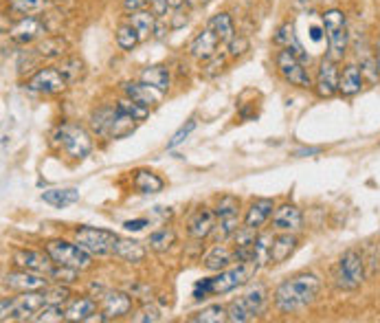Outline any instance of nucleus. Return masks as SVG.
<instances>
[{
	"label": "nucleus",
	"instance_id": "4c0bfd02",
	"mask_svg": "<svg viewBox=\"0 0 380 323\" xmlns=\"http://www.w3.org/2000/svg\"><path fill=\"white\" fill-rule=\"evenodd\" d=\"M176 242V233L171 229H157L152 231L150 237H148V246L154 251V253H165L171 249V244Z\"/></svg>",
	"mask_w": 380,
	"mask_h": 323
},
{
	"label": "nucleus",
	"instance_id": "c9c22d12",
	"mask_svg": "<svg viewBox=\"0 0 380 323\" xmlns=\"http://www.w3.org/2000/svg\"><path fill=\"white\" fill-rule=\"evenodd\" d=\"M60 73L64 75V79L68 81V84H75V81H79L81 77H84V73H86V64H84V60H79V58H75V55H68V58H64L62 62H60Z\"/></svg>",
	"mask_w": 380,
	"mask_h": 323
},
{
	"label": "nucleus",
	"instance_id": "6ab92c4d",
	"mask_svg": "<svg viewBox=\"0 0 380 323\" xmlns=\"http://www.w3.org/2000/svg\"><path fill=\"white\" fill-rule=\"evenodd\" d=\"M216 211L209 209V207H200L192 213L187 223V231L192 237L196 240H204V237H209L214 233V227H216Z\"/></svg>",
	"mask_w": 380,
	"mask_h": 323
},
{
	"label": "nucleus",
	"instance_id": "f03ea898",
	"mask_svg": "<svg viewBox=\"0 0 380 323\" xmlns=\"http://www.w3.org/2000/svg\"><path fill=\"white\" fill-rule=\"evenodd\" d=\"M257 268L253 262H244V264H237L233 268H224L216 277H209V279H200L196 286H194V299L196 301H202L207 297H214V295H227V293H233L235 288L244 286L255 273Z\"/></svg>",
	"mask_w": 380,
	"mask_h": 323
},
{
	"label": "nucleus",
	"instance_id": "09e8293b",
	"mask_svg": "<svg viewBox=\"0 0 380 323\" xmlns=\"http://www.w3.org/2000/svg\"><path fill=\"white\" fill-rule=\"evenodd\" d=\"M161 319H163V317H161V310H159L154 303H150V301H145L141 308H139V312L132 317V321H136V323H157V321H161Z\"/></svg>",
	"mask_w": 380,
	"mask_h": 323
},
{
	"label": "nucleus",
	"instance_id": "37998d69",
	"mask_svg": "<svg viewBox=\"0 0 380 323\" xmlns=\"http://www.w3.org/2000/svg\"><path fill=\"white\" fill-rule=\"evenodd\" d=\"M60 323V321H66V308L62 305H55V303H44L42 308L38 310V315L33 317V323Z\"/></svg>",
	"mask_w": 380,
	"mask_h": 323
},
{
	"label": "nucleus",
	"instance_id": "58836bf2",
	"mask_svg": "<svg viewBox=\"0 0 380 323\" xmlns=\"http://www.w3.org/2000/svg\"><path fill=\"white\" fill-rule=\"evenodd\" d=\"M270 244H273L270 233L257 235V240L253 244V260H251L257 268H262L266 262H270Z\"/></svg>",
	"mask_w": 380,
	"mask_h": 323
},
{
	"label": "nucleus",
	"instance_id": "052dcab7",
	"mask_svg": "<svg viewBox=\"0 0 380 323\" xmlns=\"http://www.w3.org/2000/svg\"><path fill=\"white\" fill-rule=\"evenodd\" d=\"M319 3H334V0H319Z\"/></svg>",
	"mask_w": 380,
	"mask_h": 323
},
{
	"label": "nucleus",
	"instance_id": "2eb2a0df",
	"mask_svg": "<svg viewBox=\"0 0 380 323\" xmlns=\"http://www.w3.org/2000/svg\"><path fill=\"white\" fill-rule=\"evenodd\" d=\"M5 288H11V291L18 293H33V291H44L48 279L42 273H31V270H18V273H7L3 277Z\"/></svg>",
	"mask_w": 380,
	"mask_h": 323
},
{
	"label": "nucleus",
	"instance_id": "6e6d98bb",
	"mask_svg": "<svg viewBox=\"0 0 380 323\" xmlns=\"http://www.w3.org/2000/svg\"><path fill=\"white\" fill-rule=\"evenodd\" d=\"M209 3H211V0H187L185 5H187L189 9H204Z\"/></svg>",
	"mask_w": 380,
	"mask_h": 323
},
{
	"label": "nucleus",
	"instance_id": "2f4dec72",
	"mask_svg": "<svg viewBox=\"0 0 380 323\" xmlns=\"http://www.w3.org/2000/svg\"><path fill=\"white\" fill-rule=\"evenodd\" d=\"M207 27L216 33L222 44H229L235 38V27H233V20L229 13H216Z\"/></svg>",
	"mask_w": 380,
	"mask_h": 323
},
{
	"label": "nucleus",
	"instance_id": "cd10ccee",
	"mask_svg": "<svg viewBox=\"0 0 380 323\" xmlns=\"http://www.w3.org/2000/svg\"><path fill=\"white\" fill-rule=\"evenodd\" d=\"M128 22L139 31L141 40H148L154 36V29H157L159 18L152 11H134L132 15H128Z\"/></svg>",
	"mask_w": 380,
	"mask_h": 323
},
{
	"label": "nucleus",
	"instance_id": "393cba45",
	"mask_svg": "<svg viewBox=\"0 0 380 323\" xmlns=\"http://www.w3.org/2000/svg\"><path fill=\"white\" fill-rule=\"evenodd\" d=\"M117 258H121L124 262H130V264H141L145 260V246L141 242H136V240H124V237H119L117 240V246H114V253Z\"/></svg>",
	"mask_w": 380,
	"mask_h": 323
},
{
	"label": "nucleus",
	"instance_id": "7ed1b4c3",
	"mask_svg": "<svg viewBox=\"0 0 380 323\" xmlns=\"http://www.w3.org/2000/svg\"><path fill=\"white\" fill-rule=\"evenodd\" d=\"M323 31L327 38V58L341 62L348 53L350 44V33H348V18L345 11L332 7L323 13Z\"/></svg>",
	"mask_w": 380,
	"mask_h": 323
},
{
	"label": "nucleus",
	"instance_id": "13d9d810",
	"mask_svg": "<svg viewBox=\"0 0 380 323\" xmlns=\"http://www.w3.org/2000/svg\"><path fill=\"white\" fill-rule=\"evenodd\" d=\"M374 62H376V71H378V77H380V36L374 42Z\"/></svg>",
	"mask_w": 380,
	"mask_h": 323
},
{
	"label": "nucleus",
	"instance_id": "8fccbe9b",
	"mask_svg": "<svg viewBox=\"0 0 380 323\" xmlns=\"http://www.w3.org/2000/svg\"><path fill=\"white\" fill-rule=\"evenodd\" d=\"M194 130H196V119H189L185 126H181L174 134H171V139H169V143H167V150H174V147H178L181 143H185V139H187Z\"/></svg>",
	"mask_w": 380,
	"mask_h": 323
},
{
	"label": "nucleus",
	"instance_id": "0eeeda50",
	"mask_svg": "<svg viewBox=\"0 0 380 323\" xmlns=\"http://www.w3.org/2000/svg\"><path fill=\"white\" fill-rule=\"evenodd\" d=\"M46 301L42 291L33 293H20L18 297L3 299L0 308H3V321H33V317L38 315Z\"/></svg>",
	"mask_w": 380,
	"mask_h": 323
},
{
	"label": "nucleus",
	"instance_id": "6e6552de",
	"mask_svg": "<svg viewBox=\"0 0 380 323\" xmlns=\"http://www.w3.org/2000/svg\"><path fill=\"white\" fill-rule=\"evenodd\" d=\"M44 251L51 255V260L62 266H71L77 270H86L93 266V255L81 249L77 242H66V240H51Z\"/></svg>",
	"mask_w": 380,
	"mask_h": 323
},
{
	"label": "nucleus",
	"instance_id": "4be33fe9",
	"mask_svg": "<svg viewBox=\"0 0 380 323\" xmlns=\"http://www.w3.org/2000/svg\"><path fill=\"white\" fill-rule=\"evenodd\" d=\"M273 209H275V205H273L270 198H257V200H253L249 211H247V216H244V225L251 227V229L264 227L266 220L273 216Z\"/></svg>",
	"mask_w": 380,
	"mask_h": 323
},
{
	"label": "nucleus",
	"instance_id": "c03bdc74",
	"mask_svg": "<svg viewBox=\"0 0 380 323\" xmlns=\"http://www.w3.org/2000/svg\"><path fill=\"white\" fill-rule=\"evenodd\" d=\"M117 110L130 114L132 119H136V121H143V119H148V117H150V108H148V106H143V104H139V101L130 99V97L119 99V101H117Z\"/></svg>",
	"mask_w": 380,
	"mask_h": 323
},
{
	"label": "nucleus",
	"instance_id": "4468645a",
	"mask_svg": "<svg viewBox=\"0 0 380 323\" xmlns=\"http://www.w3.org/2000/svg\"><path fill=\"white\" fill-rule=\"evenodd\" d=\"M339 64L332 58H323L317 71V81L315 88L319 93V97H334L339 93Z\"/></svg>",
	"mask_w": 380,
	"mask_h": 323
},
{
	"label": "nucleus",
	"instance_id": "bb28decb",
	"mask_svg": "<svg viewBox=\"0 0 380 323\" xmlns=\"http://www.w3.org/2000/svg\"><path fill=\"white\" fill-rule=\"evenodd\" d=\"M42 200L46 205L55 207V209H64L68 205H75L79 202V192L75 187H62V190H46L42 192Z\"/></svg>",
	"mask_w": 380,
	"mask_h": 323
},
{
	"label": "nucleus",
	"instance_id": "f704fd0d",
	"mask_svg": "<svg viewBox=\"0 0 380 323\" xmlns=\"http://www.w3.org/2000/svg\"><path fill=\"white\" fill-rule=\"evenodd\" d=\"M36 53L44 60H58L66 53V42L58 36L53 38H42L40 44L36 46Z\"/></svg>",
	"mask_w": 380,
	"mask_h": 323
},
{
	"label": "nucleus",
	"instance_id": "ea45409f",
	"mask_svg": "<svg viewBox=\"0 0 380 323\" xmlns=\"http://www.w3.org/2000/svg\"><path fill=\"white\" fill-rule=\"evenodd\" d=\"M48 0H9V11L18 15H36L46 9Z\"/></svg>",
	"mask_w": 380,
	"mask_h": 323
},
{
	"label": "nucleus",
	"instance_id": "f8f14e48",
	"mask_svg": "<svg viewBox=\"0 0 380 323\" xmlns=\"http://www.w3.org/2000/svg\"><path fill=\"white\" fill-rule=\"evenodd\" d=\"M68 86V81L64 79V75L60 73V69L55 66H48V69H40L36 75H33L27 81V88L31 93H40V95H58Z\"/></svg>",
	"mask_w": 380,
	"mask_h": 323
},
{
	"label": "nucleus",
	"instance_id": "a19ab883",
	"mask_svg": "<svg viewBox=\"0 0 380 323\" xmlns=\"http://www.w3.org/2000/svg\"><path fill=\"white\" fill-rule=\"evenodd\" d=\"M189 321H194V323H220V321H227V308L220 305V303L207 305V308L196 312Z\"/></svg>",
	"mask_w": 380,
	"mask_h": 323
},
{
	"label": "nucleus",
	"instance_id": "a878e982",
	"mask_svg": "<svg viewBox=\"0 0 380 323\" xmlns=\"http://www.w3.org/2000/svg\"><path fill=\"white\" fill-rule=\"evenodd\" d=\"M97 312V301L93 297H79L73 299L66 308V321H91Z\"/></svg>",
	"mask_w": 380,
	"mask_h": 323
},
{
	"label": "nucleus",
	"instance_id": "aec40b11",
	"mask_svg": "<svg viewBox=\"0 0 380 323\" xmlns=\"http://www.w3.org/2000/svg\"><path fill=\"white\" fill-rule=\"evenodd\" d=\"M124 93H126V97L139 101V104H143L148 108L150 106H157L159 101H161V97H163L161 91H157V88L150 86V84H145V81H126L124 84Z\"/></svg>",
	"mask_w": 380,
	"mask_h": 323
},
{
	"label": "nucleus",
	"instance_id": "412c9836",
	"mask_svg": "<svg viewBox=\"0 0 380 323\" xmlns=\"http://www.w3.org/2000/svg\"><path fill=\"white\" fill-rule=\"evenodd\" d=\"M362 84H365L362 69H360V66H356V64H348L341 71V77H339V93L343 97H354V95L360 93Z\"/></svg>",
	"mask_w": 380,
	"mask_h": 323
},
{
	"label": "nucleus",
	"instance_id": "1a4fd4ad",
	"mask_svg": "<svg viewBox=\"0 0 380 323\" xmlns=\"http://www.w3.org/2000/svg\"><path fill=\"white\" fill-rule=\"evenodd\" d=\"M119 235H114L108 229H95V227H79L75 229V242L86 249L91 255H112L117 246Z\"/></svg>",
	"mask_w": 380,
	"mask_h": 323
},
{
	"label": "nucleus",
	"instance_id": "b1692460",
	"mask_svg": "<svg viewBox=\"0 0 380 323\" xmlns=\"http://www.w3.org/2000/svg\"><path fill=\"white\" fill-rule=\"evenodd\" d=\"M297 249V237L292 233H282L277 237H273V244H270V262L273 264H282L286 262L292 253Z\"/></svg>",
	"mask_w": 380,
	"mask_h": 323
},
{
	"label": "nucleus",
	"instance_id": "4d7b16f0",
	"mask_svg": "<svg viewBox=\"0 0 380 323\" xmlns=\"http://www.w3.org/2000/svg\"><path fill=\"white\" fill-rule=\"evenodd\" d=\"M185 25H187V15H183L181 9H176V18H174V22H171V29H181Z\"/></svg>",
	"mask_w": 380,
	"mask_h": 323
},
{
	"label": "nucleus",
	"instance_id": "de8ad7c7",
	"mask_svg": "<svg viewBox=\"0 0 380 323\" xmlns=\"http://www.w3.org/2000/svg\"><path fill=\"white\" fill-rule=\"evenodd\" d=\"M214 211H216V218H222V216H237V211H240V200H237L235 196H222V198H218Z\"/></svg>",
	"mask_w": 380,
	"mask_h": 323
},
{
	"label": "nucleus",
	"instance_id": "f257e3e1",
	"mask_svg": "<svg viewBox=\"0 0 380 323\" xmlns=\"http://www.w3.org/2000/svg\"><path fill=\"white\" fill-rule=\"evenodd\" d=\"M321 291V279L313 273L295 275L277 286V291L273 295L275 308L284 315H295L317 299Z\"/></svg>",
	"mask_w": 380,
	"mask_h": 323
},
{
	"label": "nucleus",
	"instance_id": "e433bc0d",
	"mask_svg": "<svg viewBox=\"0 0 380 323\" xmlns=\"http://www.w3.org/2000/svg\"><path fill=\"white\" fill-rule=\"evenodd\" d=\"M275 42L284 44V48L292 51V53H295L297 58H301L306 62V53H303V48H301V44L297 40V33H295V27H292V25H284L277 31V38H275Z\"/></svg>",
	"mask_w": 380,
	"mask_h": 323
},
{
	"label": "nucleus",
	"instance_id": "423d86ee",
	"mask_svg": "<svg viewBox=\"0 0 380 323\" xmlns=\"http://www.w3.org/2000/svg\"><path fill=\"white\" fill-rule=\"evenodd\" d=\"M266 310V288L264 286H255L251 291L235 299L229 308H227V321L231 323H247L257 319Z\"/></svg>",
	"mask_w": 380,
	"mask_h": 323
},
{
	"label": "nucleus",
	"instance_id": "9b49d317",
	"mask_svg": "<svg viewBox=\"0 0 380 323\" xmlns=\"http://www.w3.org/2000/svg\"><path fill=\"white\" fill-rule=\"evenodd\" d=\"M48 33V27L44 22V18H38V15H25V18L11 29V42L18 46H29L33 42L42 40Z\"/></svg>",
	"mask_w": 380,
	"mask_h": 323
},
{
	"label": "nucleus",
	"instance_id": "20e7f679",
	"mask_svg": "<svg viewBox=\"0 0 380 323\" xmlns=\"http://www.w3.org/2000/svg\"><path fill=\"white\" fill-rule=\"evenodd\" d=\"M365 282V262H362V255L356 249L345 251L334 268V284L339 291L345 293H354Z\"/></svg>",
	"mask_w": 380,
	"mask_h": 323
},
{
	"label": "nucleus",
	"instance_id": "864d4df0",
	"mask_svg": "<svg viewBox=\"0 0 380 323\" xmlns=\"http://www.w3.org/2000/svg\"><path fill=\"white\" fill-rule=\"evenodd\" d=\"M152 0H124V9L128 13H134V11H143L145 7H150Z\"/></svg>",
	"mask_w": 380,
	"mask_h": 323
},
{
	"label": "nucleus",
	"instance_id": "ddd939ff",
	"mask_svg": "<svg viewBox=\"0 0 380 323\" xmlns=\"http://www.w3.org/2000/svg\"><path fill=\"white\" fill-rule=\"evenodd\" d=\"M13 264L22 268V270H31V273H42L48 277L51 268L55 266V262L51 260V255L44 251H29V249H20L13 253Z\"/></svg>",
	"mask_w": 380,
	"mask_h": 323
},
{
	"label": "nucleus",
	"instance_id": "603ef678",
	"mask_svg": "<svg viewBox=\"0 0 380 323\" xmlns=\"http://www.w3.org/2000/svg\"><path fill=\"white\" fill-rule=\"evenodd\" d=\"M150 11L157 15V18L161 20L163 15H167V11H169V5H167V0H152L150 3Z\"/></svg>",
	"mask_w": 380,
	"mask_h": 323
},
{
	"label": "nucleus",
	"instance_id": "79ce46f5",
	"mask_svg": "<svg viewBox=\"0 0 380 323\" xmlns=\"http://www.w3.org/2000/svg\"><path fill=\"white\" fill-rule=\"evenodd\" d=\"M139 42H143L141 40V36H139V31H136L130 22H126V25H121L119 29H117V44H119V48H124V51H132L136 44Z\"/></svg>",
	"mask_w": 380,
	"mask_h": 323
},
{
	"label": "nucleus",
	"instance_id": "f3484780",
	"mask_svg": "<svg viewBox=\"0 0 380 323\" xmlns=\"http://www.w3.org/2000/svg\"><path fill=\"white\" fill-rule=\"evenodd\" d=\"M303 225V216L299 211V207L295 205H280L273 211V229L282 231V233H295L299 231Z\"/></svg>",
	"mask_w": 380,
	"mask_h": 323
},
{
	"label": "nucleus",
	"instance_id": "473e14b6",
	"mask_svg": "<svg viewBox=\"0 0 380 323\" xmlns=\"http://www.w3.org/2000/svg\"><path fill=\"white\" fill-rule=\"evenodd\" d=\"M136 124H139L136 119L117 110V106H114V117H112V126H110V137L108 139H126L128 134H132L136 130Z\"/></svg>",
	"mask_w": 380,
	"mask_h": 323
},
{
	"label": "nucleus",
	"instance_id": "bf43d9fd",
	"mask_svg": "<svg viewBox=\"0 0 380 323\" xmlns=\"http://www.w3.org/2000/svg\"><path fill=\"white\" fill-rule=\"evenodd\" d=\"M185 3H187V0H167V5H169V9H171V11L183 9V7H185Z\"/></svg>",
	"mask_w": 380,
	"mask_h": 323
},
{
	"label": "nucleus",
	"instance_id": "c756f323",
	"mask_svg": "<svg viewBox=\"0 0 380 323\" xmlns=\"http://www.w3.org/2000/svg\"><path fill=\"white\" fill-rule=\"evenodd\" d=\"M240 229V216H222L216 220V227H214V244H222L227 242L229 237L235 235V231Z\"/></svg>",
	"mask_w": 380,
	"mask_h": 323
},
{
	"label": "nucleus",
	"instance_id": "5fc2aeb1",
	"mask_svg": "<svg viewBox=\"0 0 380 323\" xmlns=\"http://www.w3.org/2000/svg\"><path fill=\"white\" fill-rule=\"evenodd\" d=\"M124 227L128 231H141L143 227H148V220L139 218V220H128V223H124Z\"/></svg>",
	"mask_w": 380,
	"mask_h": 323
},
{
	"label": "nucleus",
	"instance_id": "72a5a7b5",
	"mask_svg": "<svg viewBox=\"0 0 380 323\" xmlns=\"http://www.w3.org/2000/svg\"><path fill=\"white\" fill-rule=\"evenodd\" d=\"M141 81L150 84V86H154L165 95L169 88V71L165 66H148V69H143V73H141Z\"/></svg>",
	"mask_w": 380,
	"mask_h": 323
},
{
	"label": "nucleus",
	"instance_id": "c85d7f7f",
	"mask_svg": "<svg viewBox=\"0 0 380 323\" xmlns=\"http://www.w3.org/2000/svg\"><path fill=\"white\" fill-rule=\"evenodd\" d=\"M112 117H114V108H110V106L97 108V110L91 114V130L97 134V137H103V139L110 137Z\"/></svg>",
	"mask_w": 380,
	"mask_h": 323
},
{
	"label": "nucleus",
	"instance_id": "7c9ffc66",
	"mask_svg": "<svg viewBox=\"0 0 380 323\" xmlns=\"http://www.w3.org/2000/svg\"><path fill=\"white\" fill-rule=\"evenodd\" d=\"M134 190L141 192V194H159L163 190V178L157 176L154 172H148V169H139V172L134 174Z\"/></svg>",
	"mask_w": 380,
	"mask_h": 323
},
{
	"label": "nucleus",
	"instance_id": "9d476101",
	"mask_svg": "<svg viewBox=\"0 0 380 323\" xmlns=\"http://www.w3.org/2000/svg\"><path fill=\"white\" fill-rule=\"evenodd\" d=\"M275 66H277V71L282 73V77L286 81H290L292 86L313 88V77H310V73L306 69V62L301 58H297L292 51L282 48L277 53V58H275Z\"/></svg>",
	"mask_w": 380,
	"mask_h": 323
},
{
	"label": "nucleus",
	"instance_id": "a211bd4d",
	"mask_svg": "<svg viewBox=\"0 0 380 323\" xmlns=\"http://www.w3.org/2000/svg\"><path fill=\"white\" fill-rule=\"evenodd\" d=\"M220 44H222L220 38L209 27H207L192 40V44H189V55L200 60V62H207V60H211L214 55H218V46Z\"/></svg>",
	"mask_w": 380,
	"mask_h": 323
},
{
	"label": "nucleus",
	"instance_id": "3c124183",
	"mask_svg": "<svg viewBox=\"0 0 380 323\" xmlns=\"http://www.w3.org/2000/svg\"><path fill=\"white\" fill-rule=\"evenodd\" d=\"M249 51V40L244 36H235L231 42H229V55L231 58H240V55H244Z\"/></svg>",
	"mask_w": 380,
	"mask_h": 323
},
{
	"label": "nucleus",
	"instance_id": "39448f33",
	"mask_svg": "<svg viewBox=\"0 0 380 323\" xmlns=\"http://www.w3.org/2000/svg\"><path fill=\"white\" fill-rule=\"evenodd\" d=\"M55 145H60L64 150L66 157L71 159H86L93 152V139L86 128L77 126V124H62L55 134H53Z\"/></svg>",
	"mask_w": 380,
	"mask_h": 323
},
{
	"label": "nucleus",
	"instance_id": "a18cd8bd",
	"mask_svg": "<svg viewBox=\"0 0 380 323\" xmlns=\"http://www.w3.org/2000/svg\"><path fill=\"white\" fill-rule=\"evenodd\" d=\"M44 295V301L46 303H55V305H64L71 301V291H68V286L66 284H55L53 288H44L42 291Z\"/></svg>",
	"mask_w": 380,
	"mask_h": 323
},
{
	"label": "nucleus",
	"instance_id": "dca6fc26",
	"mask_svg": "<svg viewBox=\"0 0 380 323\" xmlns=\"http://www.w3.org/2000/svg\"><path fill=\"white\" fill-rule=\"evenodd\" d=\"M132 310V295L119 293V291H106L101 295V315L108 319H121Z\"/></svg>",
	"mask_w": 380,
	"mask_h": 323
},
{
	"label": "nucleus",
	"instance_id": "5701e85b",
	"mask_svg": "<svg viewBox=\"0 0 380 323\" xmlns=\"http://www.w3.org/2000/svg\"><path fill=\"white\" fill-rule=\"evenodd\" d=\"M233 262H235V253L231 249L224 246V242L211 246L209 251H207V255H204V268L207 270H218V273H220V270H224V268H229Z\"/></svg>",
	"mask_w": 380,
	"mask_h": 323
},
{
	"label": "nucleus",
	"instance_id": "49530a36",
	"mask_svg": "<svg viewBox=\"0 0 380 323\" xmlns=\"http://www.w3.org/2000/svg\"><path fill=\"white\" fill-rule=\"evenodd\" d=\"M77 273L79 270L77 268H71V266H62V264H55L53 268H51V273H48V279H53L55 284H73L77 282Z\"/></svg>",
	"mask_w": 380,
	"mask_h": 323
}]
</instances>
